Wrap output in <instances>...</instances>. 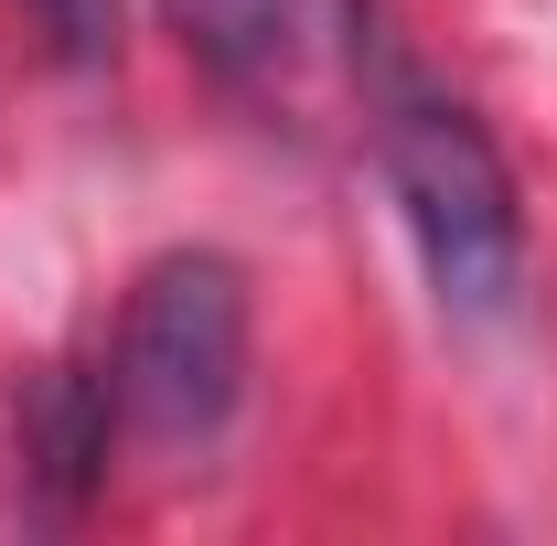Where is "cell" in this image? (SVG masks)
<instances>
[{"mask_svg":"<svg viewBox=\"0 0 557 546\" xmlns=\"http://www.w3.org/2000/svg\"><path fill=\"white\" fill-rule=\"evenodd\" d=\"M386 183L408 204L418 269L440 289L450 322H504L525 289V214H515V172L483 139L472 108L450 97H397L386 108Z\"/></svg>","mask_w":557,"mask_h":546,"instance_id":"1","label":"cell"},{"mask_svg":"<svg viewBox=\"0 0 557 546\" xmlns=\"http://www.w3.org/2000/svg\"><path fill=\"white\" fill-rule=\"evenodd\" d=\"M108 397L150 450H205L247 397V278L214 247L150 258L119 311V364Z\"/></svg>","mask_w":557,"mask_h":546,"instance_id":"2","label":"cell"},{"mask_svg":"<svg viewBox=\"0 0 557 546\" xmlns=\"http://www.w3.org/2000/svg\"><path fill=\"white\" fill-rule=\"evenodd\" d=\"M172 33L205 54L225 86L247 97H322V86H354L364 54H375V11L364 0H161Z\"/></svg>","mask_w":557,"mask_h":546,"instance_id":"3","label":"cell"},{"mask_svg":"<svg viewBox=\"0 0 557 546\" xmlns=\"http://www.w3.org/2000/svg\"><path fill=\"white\" fill-rule=\"evenodd\" d=\"M33 11L54 22L65 54H108V44H119V0H33Z\"/></svg>","mask_w":557,"mask_h":546,"instance_id":"4","label":"cell"}]
</instances>
